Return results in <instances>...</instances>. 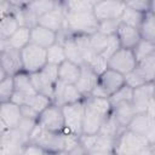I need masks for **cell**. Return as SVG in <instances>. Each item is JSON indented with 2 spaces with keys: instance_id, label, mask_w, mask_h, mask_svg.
Masks as SVG:
<instances>
[{
  "instance_id": "cell-3",
  "label": "cell",
  "mask_w": 155,
  "mask_h": 155,
  "mask_svg": "<svg viewBox=\"0 0 155 155\" xmlns=\"http://www.w3.org/2000/svg\"><path fill=\"white\" fill-rule=\"evenodd\" d=\"M98 29V21L92 11L67 12L64 31L70 35H92Z\"/></svg>"
},
{
  "instance_id": "cell-26",
  "label": "cell",
  "mask_w": 155,
  "mask_h": 155,
  "mask_svg": "<svg viewBox=\"0 0 155 155\" xmlns=\"http://www.w3.org/2000/svg\"><path fill=\"white\" fill-rule=\"evenodd\" d=\"M142 40L155 42V13L147 12L138 28Z\"/></svg>"
},
{
  "instance_id": "cell-11",
  "label": "cell",
  "mask_w": 155,
  "mask_h": 155,
  "mask_svg": "<svg viewBox=\"0 0 155 155\" xmlns=\"http://www.w3.org/2000/svg\"><path fill=\"white\" fill-rule=\"evenodd\" d=\"M137 65L136 57L132 50L128 48H117L107 61V68L111 69L121 75H126L132 71Z\"/></svg>"
},
{
  "instance_id": "cell-29",
  "label": "cell",
  "mask_w": 155,
  "mask_h": 155,
  "mask_svg": "<svg viewBox=\"0 0 155 155\" xmlns=\"http://www.w3.org/2000/svg\"><path fill=\"white\" fill-rule=\"evenodd\" d=\"M19 24L13 15V12L7 13L0 18V38L7 40L17 29Z\"/></svg>"
},
{
  "instance_id": "cell-31",
  "label": "cell",
  "mask_w": 155,
  "mask_h": 155,
  "mask_svg": "<svg viewBox=\"0 0 155 155\" xmlns=\"http://www.w3.org/2000/svg\"><path fill=\"white\" fill-rule=\"evenodd\" d=\"M46 61L47 64H52L56 67H58L61 63L65 61L64 48L61 42H56L48 48H46Z\"/></svg>"
},
{
  "instance_id": "cell-27",
  "label": "cell",
  "mask_w": 155,
  "mask_h": 155,
  "mask_svg": "<svg viewBox=\"0 0 155 155\" xmlns=\"http://www.w3.org/2000/svg\"><path fill=\"white\" fill-rule=\"evenodd\" d=\"M6 41L7 46L21 51L30 42V29L27 27H18V29Z\"/></svg>"
},
{
  "instance_id": "cell-9",
  "label": "cell",
  "mask_w": 155,
  "mask_h": 155,
  "mask_svg": "<svg viewBox=\"0 0 155 155\" xmlns=\"http://www.w3.org/2000/svg\"><path fill=\"white\" fill-rule=\"evenodd\" d=\"M64 117V130L80 137L82 134L84 122V101L62 105Z\"/></svg>"
},
{
  "instance_id": "cell-36",
  "label": "cell",
  "mask_w": 155,
  "mask_h": 155,
  "mask_svg": "<svg viewBox=\"0 0 155 155\" xmlns=\"http://www.w3.org/2000/svg\"><path fill=\"white\" fill-rule=\"evenodd\" d=\"M13 91H15L13 76H6L2 81H0V103L11 102Z\"/></svg>"
},
{
  "instance_id": "cell-7",
  "label": "cell",
  "mask_w": 155,
  "mask_h": 155,
  "mask_svg": "<svg viewBox=\"0 0 155 155\" xmlns=\"http://www.w3.org/2000/svg\"><path fill=\"white\" fill-rule=\"evenodd\" d=\"M21 61L23 71L27 74H34L40 71L46 64V50L29 42L21 51Z\"/></svg>"
},
{
  "instance_id": "cell-6",
  "label": "cell",
  "mask_w": 155,
  "mask_h": 155,
  "mask_svg": "<svg viewBox=\"0 0 155 155\" xmlns=\"http://www.w3.org/2000/svg\"><path fill=\"white\" fill-rule=\"evenodd\" d=\"M124 85H125L124 75L107 68L102 74L98 75V84L92 91L91 96L99 98H109Z\"/></svg>"
},
{
  "instance_id": "cell-41",
  "label": "cell",
  "mask_w": 155,
  "mask_h": 155,
  "mask_svg": "<svg viewBox=\"0 0 155 155\" xmlns=\"http://www.w3.org/2000/svg\"><path fill=\"white\" fill-rule=\"evenodd\" d=\"M119 24H120V21H103V22H98L97 31H99L102 34H105V35H115Z\"/></svg>"
},
{
  "instance_id": "cell-4",
  "label": "cell",
  "mask_w": 155,
  "mask_h": 155,
  "mask_svg": "<svg viewBox=\"0 0 155 155\" xmlns=\"http://www.w3.org/2000/svg\"><path fill=\"white\" fill-rule=\"evenodd\" d=\"M29 75L31 85L36 93H40L42 96L48 97L50 99H53L54 86L58 80V67L46 64L40 71Z\"/></svg>"
},
{
  "instance_id": "cell-8",
  "label": "cell",
  "mask_w": 155,
  "mask_h": 155,
  "mask_svg": "<svg viewBox=\"0 0 155 155\" xmlns=\"http://www.w3.org/2000/svg\"><path fill=\"white\" fill-rule=\"evenodd\" d=\"M29 136L18 128H6L0 132V155H19Z\"/></svg>"
},
{
  "instance_id": "cell-40",
  "label": "cell",
  "mask_w": 155,
  "mask_h": 155,
  "mask_svg": "<svg viewBox=\"0 0 155 155\" xmlns=\"http://www.w3.org/2000/svg\"><path fill=\"white\" fill-rule=\"evenodd\" d=\"M124 78H125V85H127L132 90H134L137 87H140V86H143V85L147 84L145 80L143 79V76L137 71L136 68L132 71H130L128 74H126Z\"/></svg>"
},
{
  "instance_id": "cell-42",
  "label": "cell",
  "mask_w": 155,
  "mask_h": 155,
  "mask_svg": "<svg viewBox=\"0 0 155 155\" xmlns=\"http://www.w3.org/2000/svg\"><path fill=\"white\" fill-rule=\"evenodd\" d=\"M19 155H46V153L41 148H39L38 145L28 142Z\"/></svg>"
},
{
  "instance_id": "cell-43",
  "label": "cell",
  "mask_w": 155,
  "mask_h": 155,
  "mask_svg": "<svg viewBox=\"0 0 155 155\" xmlns=\"http://www.w3.org/2000/svg\"><path fill=\"white\" fill-rule=\"evenodd\" d=\"M137 155H155V144H148Z\"/></svg>"
},
{
  "instance_id": "cell-35",
  "label": "cell",
  "mask_w": 155,
  "mask_h": 155,
  "mask_svg": "<svg viewBox=\"0 0 155 155\" xmlns=\"http://www.w3.org/2000/svg\"><path fill=\"white\" fill-rule=\"evenodd\" d=\"M67 12H86L92 11L94 1L91 0H71L63 2Z\"/></svg>"
},
{
  "instance_id": "cell-14",
  "label": "cell",
  "mask_w": 155,
  "mask_h": 155,
  "mask_svg": "<svg viewBox=\"0 0 155 155\" xmlns=\"http://www.w3.org/2000/svg\"><path fill=\"white\" fill-rule=\"evenodd\" d=\"M125 7V1H94L92 12L98 22L120 21Z\"/></svg>"
},
{
  "instance_id": "cell-20",
  "label": "cell",
  "mask_w": 155,
  "mask_h": 155,
  "mask_svg": "<svg viewBox=\"0 0 155 155\" xmlns=\"http://www.w3.org/2000/svg\"><path fill=\"white\" fill-rule=\"evenodd\" d=\"M97 84H98V74H96L88 65H86V64L81 65L80 76L74 85L76 87V90L80 92V94L84 98L90 97L92 91L97 86Z\"/></svg>"
},
{
  "instance_id": "cell-10",
  "label": "cell",
  "mask_w": 155,
  "mask_h": 155,
  "mask_svg": "<svg viewBox=\"0 0 155 155\" xmlns=\"http://www.w3.org/2000/svg\"><path fill=\"white\" fill-rule=\"evenodd\" d=\"M36 124L51 132H63L64 131V117H63V111L62 107L51 103L45 110H42L36 120Z\"/></svg>"
},
{
  "instance_id": "cell-37",
  "label": "cell",
  "mask_w": 155,
  "mask_h": 155,
  "mask_svg": "<svg viewBox=\"0 0 155 155\" xmlns=\"http://www.w3.org/2000/svg\"><path fill=\"white\" fill-rule=\"evenodd\" d=\"M132 92L133 90L131 87H128L127 85H124L120 90H117L113 96H110L108 99H109V103L110 105H115L117 103H122V102H132Z\"/></svg>"
},
{
  "instance_id": "cell-12",
  "label": "cell",
  "mask_w": 155,
  "mask_h": 155,
  "mask_svg": "<svg viewBox=\"0 0 155 155\" xmlns=\"http://www.w3.org/2000/svg\"><path fill=\"white\" fill-rule=\"evenodd\" d=\"M13 85L15 91L11 102L16 103L17 105H27L29 101L36 94V91L34 90L30 81V75L24 71H21L13 76Z\"/></svg>"
},
{
  "instance_id": "cell-45",
  "label": "cell",
  "mask_w": 155,
  "mask_h": 155,
  "mask_svg": "<svg viewBox=\"0 0 155 155\" xmlns=\"http://www.w3.org/2000/svg\"><path fill=\"white\" fill-rule=\"evenodd\" d=\"M4 130H6V127L4 126V124H2V121H1V119H0V132H2Z\"/></svg>"
},
{
  "instance_id": "cell-22",
  "label": "cell",
  "mask_w": 155,
  "mask_h": 155,
  "mask_svg": "<svg viewBox=\"0 0 155 155\" xmlns=\"http://www.w3.org/2000/svg\"><path fill=\"white\" fill-rule=\"evenodd\" d=\"M115 35L117 38L120 47H122V48L133 50L136 47V45L140 41V35H139L138 29L126 25V24H122V23L119 24Z\"/></svg>"
},
{
  "instance_id": "cell-34",
  "label": "cell",
  "mask_w": 155,
  "mask_h": 155,
  "mask_svg": "<svg viewBox=\"0 0 155 155\" xmlns=\"http://www.w3.org/2000/svg\"><path fill=\"white\" fill-rule=\"evenodd\" d=\"M132 51L136 57V61L139 62L151 54H155V42H150L140 39V41L136 45V47Z\"/></svg>"
},
{
  "instance_id": "cell-30",
  "label": "cell",
  "mask_w": 155,
  "mask_h": 155,
  "mask_svg": "<svg viewBox=\"0 0 155 155\" xmlns=\"http://www.w3.org/2000/svg\"><path fill=\"white\" fill-rule=\"evenodd\" d=\"M122 131H124V128L119 125V122L115 120V117H114L113 114L110 113V115L105 119V121H104L103 125L101 126V128H99V131H98V134L115 139Z\"/></svg>"
},
{
  "instance_id": "cell-5",
  "label": "cell",
  "mask_w": 155,
  "mask_h": 155,
  "mask_svg": "<svg viewBox=\"0 0 155 155\" xmlns=\"http://www.w3.org/2000/svg\"><path fill=\"white\" fill-rule=\"evenodd\" d=\"M148 144H150V142L144 137H140L128 130H124L115 138L113 155H137Z\"/></svg>"
},
{
  "instance_id": "cell-17",
  "label": "cell",
  "mask_w": 155,
  "mask_h": 155,
  "mask_svg": "<svg viewBox=\"0 0 155 155\" xmlns=\"http://www.w3.org/2000/svg\"><path fill=\"white\" fill-rule=\"evenodd\" d=\"M154 99V82L145 84L140 87H137L132 92V107L136 114H144Z\"/></svg>"
},
{
  "instance_id": "cell-33",
  "label": "cell",
  "mask_w": 155,
  "mask_h": 155,
  "mask_svg": "<svg viewBox=\"0 0 155 155\" xmlns=\"http://www.w3.org/2000/svg\"><path fill=\"white\" fill-rule=\"evenodd\" d=\"M145 15V13H144ZM143 13H139L130 7H125L124 12H122V16L120 18V23L122 24H126V25H130V27H133V28H139L140 23H142V19L144 17Z\"/></svg>"
},
{
  "instance_id": "cell-1",
  "label": "cell",
  "mask_w": 155,
  "mask_h": 155,
  "mask_svg": "<svg viewBox=\"0 0 155 155\" xmlns=\"http://www.w3.org/2000/svg\"><path fill=\"white\" fill-rule=\"evenodd\" d=\"M111 113V105L108 98L86 97L84 99V122L82 134H96L105 119Z\"/></svg>"
},
{
  "instance_id": "cell-32",
  "label": "cell",
  "mask_w": 155,
  "mask_h": 155,
  "mask_svg": "<svg viewBox=\"0 0 155 155\" xmlns=\"http://www.w3.org/2000/svg\"><path fill=\"white\" fill-rule=\"evenodd\" d=\"M57 5V1H52V0H44V1H29L25 4V8L29 10L34 16H36L38 18L45 13H47L48 11H51L52 8H54V6Z\"/></svg>"
},
{
  "instance_id": "cell-19",
  "label": "cell",
  "mask_w": 155,
  "mask_h": 155,
  "mask_svg": "<svg viewBox=\"0 0 155 155\" xmlns=\"http://www.w3.org/2000/svg\"><path fill=\"white\" fill-rule=\"evenodd\" d=\"M85 98L80 94V92L76 90L74 85H65L59 81H57L54 86V93H53V99L52 102L59 107L65 105V104H71L75 102L84 101Z\"/></svg>"
},
{
  "instance_id": "cell-15",
  "label": "cell",
  "mask_w": 155,
  "mask_h": 155,
  "mask_svg": "<svg viewBox=\"0 0 155 155\" xmlns=\"http://www.w3.org/2000/svg\"><path fill=\"white\" fill-rule=\"evenodd\" d=\"M126 130L144 137L150 143L155 144V120L149 115L144 114H136L131 122L127 125Z\"/></svg>"
},
{
  "instance_id": "cell-18",
  "label": "cell",
  "mask_w": 155,
  "mask_h": 155,
  "mask_svg": "<svg viewBox=\"0 0 155 155\" xmlns=\"http://www.w3.org/2000/svg\"><path fill=\"white\" fill-rule=\"evenodd\" d=\"M0 64L6 71L7 76H15L16 74L23 71L19 50L6 46L0 52Z\"/></svg>"
},
{
  "instance_id": "cell-23",
  "label": "cell",
  "mask_w": 155,
  "mask_h": 155,
  "mask_svg": "<svg viewBox=\"0 0 155 155\" xmlns=\"http://www.w3.org/2000/svg\"><path fill=\"white\" fill-rule=\"evenodd\" d=\"M30 42L46 50L57 42V33L36 24L30 29Z\"/></svg>"
},
{
  "instance_id": "cell-25",
  "label": "cell",
  "mask_w": 155,
  "mask_h": 155,
  "mask_svg": "<svg viewBox=\"0 0 155 155\" xmlns=\"http://www.w3.org/2000/svg\"><path fill=\"white\" fill-rule=\"evenodd\" d=\"M111 114L115 117V120L119 122V125L124 130H126L127 125L131 122V120L136 115V111L132 107V103L122 102V103H117L111 107Z\"/></svg>"
},
{
  "instance_id": "cell-44",
  "label": "cell",
  "mask_w": 155,
  "mask_h": 155,
  "mask_svg": "<svg viewBox=\"0 0 155 155\" xmlns=\"http://www.w3.org/2000/svg\"><path fill=\"white\" fill-rule=\"evenodd\" d=\"M7 76V74H6V71L4 70V68L1 67V64H0V81H2Z\"/></svg>"
},
{
  "instance_id": "cell-46",
  "label": "cell",
  "mask_w": 155,
  "mask_h": 155,
  "mask_svg": "<svg viewBox=\"0 0 155 155\" xmlns=\"http://www.w3.org/2000/svg\"><path fill=\"white\" fill-rule=\"evenodd\" d=\"M85 155H113V154H97V153H90V154H85Z\"/></svg>"
},
{
  "instance_id": "cell-16",
  "label": "cell",
  "mask_w": 155,
  "mask_h": 155,
  "mask_svg": "<svg viewBox=\"0 0 155 155\" xmlns=\"http://www.w3.org/2000/svg\"><path fill=\"white\" fill-rule=\"evenodd\" d=\"M64 22H65V7L62 1H57L54 8H52L51 11L38 18L39 25H42L57 34L64 30Z\"/></svg>"
},
{
  "instance_id": "cell-24",
  "label": "cell",
  "mask_w": 155,
  "mask_h": 155,
  "mask_svg": "<svg viewBox=\"0 0 155 155\" xmlns=\"http://www.w3.org/2000/svg\"><path fill=\"white\" fill-rule=\"evenodd\" d=\"M80 71H81L80 65L65 59L63 63L58 65V80L57 81L65 84V85H75V82L78 81L80 76Z\"/></svg>"
},
{
  "instance_id": "cell-2",
  "label": "cell",
  "mask_w": 155,
  "mask_h": 155,
  "mask_svg": "<svg viewBox=\"0 0 155 155\" xmlns=\"http://www.w3.org/2000/svg\"><path fill=\"white\" fill-rule=\"evenodd\" d=\"M29 143L38 145L46 154L65 151V133L46 131L36 124L29 134Z\"/></svg>"
},
{
  "instance_id": "cell-28",
  "label": "cell",
  "mask_w": 155,
  "mask_h": 155,
  "mask_svg": "<svg viewBox=\"0 0 155 155\" xmlns=\"http://www.w3.org/2000/svg\"><path fill=\"white\" fill-rule=\"evenodd\" d=\"M137 71L143 76L147 84L154 82V76H155V54H151L139 62H137L136 65Z\"/></svg>"
},
{
  "instance_id": "cell-13",
  "label": "cell",
  "mask_w": 155,
  "mask_h": 155,
  "mask_svg": "<svg viewBox=\"0 0 155 155\" xmlns=\"http://www.w3.org/2000/svg\"><path fill=\"white\" fill-rule=\"evenodd\" d=\"M79 142L85 150V154L97 153V154H113L115 139L96 134H81Z\"/></svg>"
},
{
  "instance_id": "cell-39",
  "label": "cell",
  "mask_w": 155,
  "mask_h": 155,
  "mask_svg": "<svg viewBox=\"0 0 155 155\" xmlns=\"http://www.w3.org/2000/svg\"><path fill=\"white\" fill-rule=\"evenodd\" d=\"M127 7L139 12V13H147V12H154V5L155 1H147V0H132L125 2Z\"/></svg>"
},
{
  "instance_id": "cell-21",
  "label": "cell",
  "mask_w": 155,
  "mask_h": 155,
  "mask_svg": "<svg viewBox=\"0 0 155 155\" xmlns=\"http://www.w3.org/2000/svg\"><path fill=\"white\" fill-rule=\"evenodd\" d=\"M0 119L6 128H17L22 120L21 107L13 102L0 103Z\"/></svg>"
},
{
  "instance_id": "cell-38",
  "label": "cell",
  "mask_w": 155,
  "mask_h": 155,
  "mask_svg": "<svg viewBox=\"0 0 155 155\" xmlns=\"http://www.w3.org/2000/svg\"><path fill=\"white\" fill-rule=\"evenodd\" d=\"M51 103H53L52 102V99H50L48 97H46V96H42V94H40V93H36L30 101H29V103L27 104L29 108H31L34 111H36L38 114H40L42 110H45Z\"/></svg>"
}]
</instances>
